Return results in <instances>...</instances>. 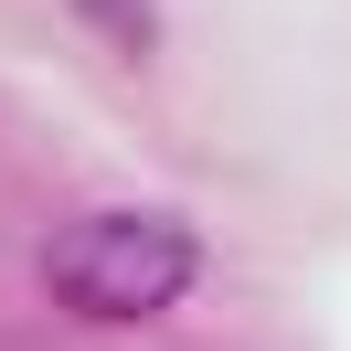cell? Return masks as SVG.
Segmentation results:
<instances>
[{
    "label": "cell",
    "mask_w": 351,
    "mask_h": 351,
    "mask_svg": "<svg viewBox=\"0 0 351 351\" xmlns=\"http://www.w3.org/2000/svg\"><path fill=\"white\" fill-rule=\"evenodd\" d=\"M75 11H86L117 53H149V43H160V0H75Z\"/></svg>",
    "instance_id": "2"
},
{
    "label": "cell",
    "mask_w": 351,
    "mask_h": 351,
    "mask_svg": "<svg viewBox=\"0 0 351 351\" xmlns=\"http://www.w3.org/2000/svg\"><path fill=\"white\" fill-rule=\"evenodd\" d=\"M192 277H202V234L171 213H75L43 234V298L64 319H96V330L181 308Z\"/></svg>",
    "instance_id": "1"
}]
</instances>
